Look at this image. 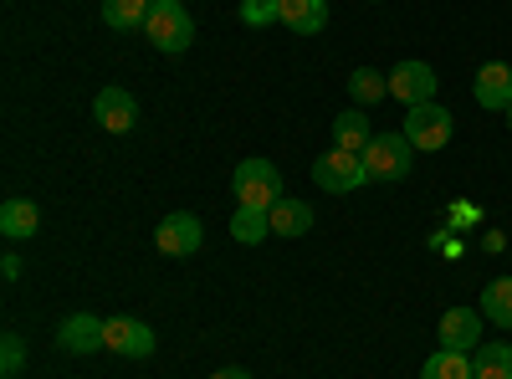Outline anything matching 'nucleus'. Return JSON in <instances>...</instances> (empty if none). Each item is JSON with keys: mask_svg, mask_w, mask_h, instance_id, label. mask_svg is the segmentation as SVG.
Listing matches in <instances>:
<instances>
[{"mask_svg": "<svg viewBox=\"0 0 512 379\" xmlns=\"http://www.w3.org/2000/svg\"><path fill=\"white\" fill-rule=\"evenodd\" d=\"M231 190H236V205L246 210H272L282 200V175L272 159H241L231 175Z\"/></svg>", "mask_w": 512, "mask_h": 379, "instance_id": "f257e3e1", "label": "nucleus"}, {"mask_svg": "<svg viewBox=\"0 0 512 379\" xmlns=\"http://www.w3.org/2000/svg\"><path fill=\"white\" fill-rule=\"evenodd\" d=\"M313 180H318V190H328V195H349V190L369 185L364 154H354V149H328V154L313 164Z\"/></svg>", "mask_w": 512, "mask_h": 379, "instance_id": "f03ea898", "label": "nucleus"}, {"mask_svg": "<svg viewBox=\"0 0 512 379\" xmlns=\"http://www.w3.org/2000/svg\"><path fill=\"white\" fill-rule=\"evenodd\" d=\"M410 159H415V144L405 134H374L364 149V170H369V180H405Z\"/></svg>", "mask_w": 512, "mask_h": 379, "instance_id": "7ed1b4c3", "label": "nucleus"}, {"mask_svg": "<svg viewBox=\"0 0 512 379\" xmlns=\"http://www.w3.org/2000/svg\"><path fill=\"white\" fill-rule=\"evenodd\" d=\"M451 134H456V123H451V108H441V103H420V108H410V118H405V139L415 144V149H446L451 144Z\"/></svg>", "mask_w": 512, "mask_h": 379, "instance_id": "20e7f679", "label": "nucleus"}, {"mask_svg": "<svg viewBox=\"0 0 512 379\" xmlns=\"http://www.w3.org/2000/svg\"><path fill=\"white\" fill-rule=\"evenodd\" d=\"M144 36L154 41L159 52H185L190 41H195V16L185 11V6H159V11H149V26H144Z\"/></svg>", "mask_w": 512, "mask_h": 379, "instance_id": "39448f33", "label": "nucleus"}, {"mask_svg": "<svg viewBox=\"0 0 512 379\" xmlns=\"http://www.w3.org/2000/svg\"><path fill=\"white\" fill-rule=\"evenodd\" d=\"M200 241H205V226H200V216H190V210L164 216L159 231H154V246L164 251V257H195Z\"/></svg>", "mask_w": 512, "mask_h": 379, "instance_id": "423d86ee", "label": "nucleus"}, {"mask_svg": "<svg viewBox=\"0 0 512 379\" xmlns=\"http://www.w3.org/2000/svg\"><path fill=\"white\" fill-rule=\"evenodd\" d=\"M436 67L431 62H400L395 72H390V93L400 98V103H410V108H420V103H436Z\"/></svg>", "mask_w": 512, "mask_h": 379, "instance_id": "0eeeda50", "label": "nucleus"}, {"mask_svg": "<svg viewBox=\"0 0 512 379\" xmlns=\"http://www.w3.org/2000/svg\"><path fill=\"white\" fill-rule=\"evenodd\" d=\"M103 349L123 354V359H149L154 354V328L139 318H108L103 323Z\"/></svg>", "mask_w": 512, "mask_h": 379, "instance_id": "6e6552de", "label": "nucleus"}, {"mask_svg": "<svg viewBox=\"0 0 512 379\" xmlns=\"http://www.w3.org/2000/svg\"><path fill=\"white\" fill-rule=\"evenodd\" d=\"M441 349H456V354L482 349V313L477 308H446L441 313Z\"/></svg>", "mask_w": 512, "mask_h": 379, "instance_id": "1a4fd4ad", "label": "nucleus"}, {"mask_svg": "<svg viewBox=\"0 0 512 379\" xmlns=\"http://www.w3.org/2000/svg\"><path fill=\"white\" fill-rule=\"evenodd\" d=\"M93 118H98V129H108V134H128L134 118H139V103H134L128 88H103L93 98Z\"/></svg>", "mask_w": 512, "mask_h": 379, "instance_id": "9d476101", "label": "nucleus"}, {"mask_svg": "<svg viewBox=\"0 0 512 379\" xmlns=\"http://www.w3.org/2000/svg\"><path fill=\"white\" fill-rule=\"evenodd\" d=\"M472 93H477V103H482V108L507 113V108H512V67H507V62H487V67H477Z\"/></svg>", "mask_w": 512, "mask_h": 379, "instance_id": "9b49d317", "label": "nucleus"}, {"mask_svg": "<svg viewBox=\"0 0 512 379\" xmlns=\"http://www.w3.org/2000/svg\"><path fill=\"white\" fill-rule=\"evenodd\" d=\"M57 344H62L67 354H98V349H103V318L72 313V318L57 328Z\"/></svg>", "mask_w": 512, "mask_h": 379, "instance_id": "f8f14e48", "label": "nucleus"}, {"mask_svg": "<svg viewBox=\"0 0 512 379\" xmlns=\"http://www.w3.org/2000/svg\"><path fill=\"white\" fill-rule=\"evenodd\" d=\"M277 21L297 36H318L328 26V0H277Z\"/></svg>", "mask_w": 512, "mask_h": 379, "instance_id": "ddd939ff", "label": "nucleus"}, {"mask_svg": "<svg viewBox=\"0 0 512 379\" xmlns=\"http://www.w3.org/2000/svg\"><path fill=\"white\" fill-rule=\"evenodd\" d=\"M369 139H374V129H369V113H364V108H344V113L333 118V149H354V154H364Z\"/></svg>", "mask_w": 512, "mask_h": 379, "instance_id": "4468645a", "label": "nucleus"}, {"mask_svg": "<svg viewBox=\"0 0 512 379\" xmlns=\"http://www.w3.org/2000/svg\"><path fill=\"white\" fill-rule=\"evenodd\" d=\"M267 216H272V231H277V236H308V231H313V205H308V200L282 195Z\"/></svg>", "mask_w": 512, "mask_h": 379, "instance_id": "2eb2a0df", "label": "nucleus"}, {"mask_svg": "<svg viewBox=\"0 0 512 379\" xmlns=\"http://www.w3.org/2000/svg\"><path fill=\"white\" fill-rule=\"evenodd\" d=\"M36 226H41V210L31 200H6V205H0V231H6L11 241L36 236Z\"/></svg>", "mask_w": 512, "mask_h": 379, "instance_id": "dca6fc26", "label": "nucleus"}, {"mask_svg": "<svg viewBox=\"0 0 512 379\" xmlns=\"http://www.w3.org/2000/svg\"><path fill=\"white\" fill-rule=\"evenodd\" d=\"M149 0H103V21L113 31H144L149 26Z\"/></svg>", "mask_w": 512, "mask_h": 379, "instance_id": "f3484780", "label": "nucleus"}, {"mask_svg": "<svg viewBox=\"0 0 512 379\" xmlns=\"http://www.w3.org/2000/svg\"><path fill=\"white\" fill-rule=\"evenodd\" d=\"M472 374L477 379H512V344H482V349H472Z\"/></svg>", "mask_w": 512, "mask_h": 379, "instance_id": "a211bd4d", "label": "nucleus"}, {"mask_svg": "<svg viewBox=\"0 0 512 379\" xmlns=\"http://www.w3.org/2000/svg\"><path fill=\"white\" fill-rule=\"evenodd\" d=\"M482 318L497 323V328H512V277L487 282V292H482Z\"/></svg>", "mask_w": 512, "mask_h": 379, "instance_id": "6ab92c4d", "label": "nucleus"}, {"mask_svg": "<svg viewBox=\"0 0 512 379\" xmlns=\"http://www.w3.org/2000/svg\"><path fill=\"white\" fill-rule=\"evenodd\" d=\"M420 379H477V374H472V354L441 349V354H431V359H425Z\"/></svg>", "mask_w": 512, "mask_h": 379, "instance_id": "aec40b11", "label": "nucleus"}, {"mask_svg": "<svg viewBox=\"0 0 512 379\" xmlns=\"http://www.w3.org/2000/svg\"><path fill=\"white\" fill-rule=\"evenodd\" d=\"M231 236H236L241 246L267 241V236H272V216H267V210H246V205H236V216H231Z\"/></svg>", "mask_w": 512, "mask_h": 379, "instance_id": "412c9836", "label": "nucleus"}, {"mask_svg": "<svg viewBox=\"0 0 512 379\" xmlns=\"http://www.w3.org/2000/svg\"><path fill=\"white\" fill-rule=\"evenodd\" d=\"M384 93H390V77H379L374 67H359V72H349V98H354L359 108L379 103Z\"/></svg>", "mask_w": 512, "mask_h": 379, "instance_id": "4be33fe9", "label": "nucleus"}, {"mask_svg": "<svg viewBox=\"0 0 512 379\" xmlns=\"http://www.w3.org/2000/svg\"><path fill=\"white\" fill-rule=\"evenodd\" d=\"M241 21L246 26H272L277 21V0H241Z\"/></svg>", "mask_w": 512, "mask_h": 379, "instance_id": "5701e85b", "label": "nucleus"}, {"mask_svg": "<svg viewBox=\"0 0 512 379\" xmlns=\"http://www.w3.org/2000/svg\"><path fill=\"white\" fill-rule=\"evenodd\" d=\"M21 359H26V344L16 339V333H6V344H0V364H6V374H16Z\"/></svg>", "mask_w": 512, "mask_h": 379, "instance_id": "b1692460", "label": "nucleus"}, {"mask_svg": "<svg viewBox=\"0 0 512 379\" xmlns=\"http://www.w3.org/2000/svg\"><path fill=\"white\" fill-rule=\"evenodd\" d=\"M0 277L16 282V277H21V257H6V262H0Z\"/></svg>", "mask_w": 512, "mask_h": 379, "instance_id": "393cba45", "label": "nucleus"}, {"mask_svg": "<svg viewBox=\"0 0 512 379\" xmlns=\"http://www.w3.org/2000/svg\"><path fill=\"white\" fill-rule=\"evenodd\" d=\"M451 221L466 226V221H477V210H472V205H456V210H451Z\"/></svg>", "mask_w": 512, "mask_h": 379, "instance_id": "a878e982", "label": "nucleus"}, {"mask_svg": "<svg viewBox=\"0 0 512 379\" xmlns=\"http://www.w3.org/2000/svg\"><path fill=\"white\" fill-rule=\"evenodd\" d=\"M210 379H251V374H246V369H236V364H231V369H216V374H210Z\"/></svg>", "mask_w": 512, "mask_h": 379, "instance_id": "bb28decb", "label": "nucleus"}, {"mask_svg": "<svg viewBox=\"0 0 512 379\" xmlns=\"http://www.w3.org/2000/svg\"><path fill=\"white\" fill-rule=\"evenodd\" d=\"M149 6H154V11H159V6H180V0H149Z\"/></svg>", "mask_w": 512, "mask_h": 379, "instance_id": "cd10ccee", "label": "nucleus"}, {"mask_svg": "<svg viewBox=\"0 0 512 379\" xmlns=\"http://www.w3.org/2000/svg\"><path fill=\"white\" fill-rule=\"evenodd\" d=\"M507 129H512V108H507Z\"/></svg>", "mask_w": 512, "mask_h": 379, "instance_id": "c85d7f7f", "label": "nucleus"}]
</instances>
